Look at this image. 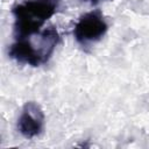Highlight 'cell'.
<instances>
[{
	"instance_id": "1",
	"label": "cell",
	"mask_w": 149,
	"mask_h": 149,
	"mask_svg": "<svg viewBox=\"0 0 149 149\" xmlns=\"http://www.w3.org/2000/svg\"><path fill=\"white\" fill-rule=\"evenodd\" d=\"M62 0H26L13 7L15 40L30 38L41 33L44 23L54 16Z\"/></svg>"
},
{
	"instance_id": "2",
	"label": "cell",
	"mask_w": 149,
	"mask_h": 149,
	"mask_svg": "<svg viewBox=\"0 0 149 149\" xmlns=\"http://www.w3.org/2000/svg\"><path fill=\"white\" fill-rule=\"evenodd\" d=\"M108 30V24L99 9H94L83 14L73 27L74 40L86 47L91 43L100 41Z\"/></svg>"
},
{
	"instance_id": "3",
	"label": "cell",
	"mask_w": 149,
	"mask_h": 149,
	"mask_svg": "<svg viewBox=\"0 0 149 149\" xmlns=\"http://www.w3.org/2000/svg\"><path fill=\"white\" fill-rule=\"evenodd\" d=\"M44 119L41 106L35 101H27L17 119V130L24 139L37 137L44 129Z\"/></svg>"
},
{
	"instance_id": "4",
	"label": "cell",
	"mask_w": 149,
	"mask_h": 149,
	"mask_svg": "<svg viewBox=\"0 0 149 149\" xmlns=\"http://www.w3.org/2000/svg\"><path fill=\"white\" fill-rule=\"evenodd\" d=\"M83 1H86V2H91V3H98L99 1H104V0H83Z\"/></svg>"
}]
</instances>
